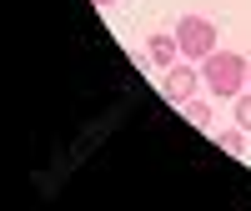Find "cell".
<instances>
[{"label":"cell","instance_id":"1","mask_svg":"<svg viewBox=\"0 0 251 211\" xmlns=\"http://www.w3.org/2000/svg\"><path fill=\"white\" fill-rule=\"evenodd\" d=\"M246 66H251L246 55H236V51H221V46H216L211 55L201 60V80H206V91H211V96L236 101V96L251 86V80H246Z\"/></svg>","mask_w":251,"mask_h":211},{"label":"cell","instance_id":"2","mask_svg":"<svg viewBox=\"0 0 251 211\" xmlns=\"http://www.w3.org/2000/svg\"><path fill=\"white\" fill-rule=\"evenodd\" d=\"M176 46H181V60H206L216 51V26L206 15H181L176 20Z\"/></svg>","mask_w":251,"mask_h":211},{"label":"cell","instance_id":"3","mask_svg":"<svg viewBox=\"0 0 251 211\" xmlns=\"http://www.w3.org/2000/svg\"><path fill=\"white\" fill-rule=\"evenodd\" d=\"M196 86H201V76H196L191 66H181V60H176V66L166 71V80H161V96L171 101V106H186V101L196 96Z\"/></svg>","mask_w":251,"mask_h":211},{"label":"cell","instance_id":"4","mask_svg":"<svg viewBox=\"0 0 251 211\" xmlns=\"http://www.w3.org/2000/svg\"><path fill=\"white\" fill-rule=\"evenodd\" d=\"M146 55H151V66L171 71V66H176V55H181V46H176V30H161V35H151V40H146Z\"/></svg>","mask_w":251,"mask_h":211},{"label":"cell","instance_id":"5","mask_svg":"<svg viewBox=\"0 0 251 211\" xmlns=\"http://www.w3.org/2000/svg\"><path fill=\"white\" fill-rule=\"evenodd\" d=\"M181 111H186V121H191L196 131H211V106H206V101H196V96H191Z\"/></svg>","mask_w":251,"mask_h":211},{"label":"cell","instance_id":"6","mask_svg":"<svg viewBox=\"0 0 251 211\" xmlns=\"http://www.w3.org/2000/svg\"><path fill=\"white\" fill-rule=\"evenodd\" d=\"M216 146H221L226 156H241V151H246V131H241V126H231V131L216 136Z\"/></svg>","mask_w":251,"mask_h":211},{"label":"cell","instance_id":"7","mask_svg":"<svg viewBox=\"0 0 251 211\" xmlns=\"http://www.w3.org/2000/svg\"><path fill=\"white\" fill-rule=\"evenodd\" d=\"M236 126H241V131H251V91L236 96Z\"/></svg>","mask_w":251,"mask_h":211},{"label":"cell","instance_id":"8","mask_svg":"<svg viewBox=\"0 0 251 211\" xmlns=\"http://www.w3.org/2000/svg\"><path fill=\"white\" fill-rule=\"evenodd\" d=\"M96 5H100V10H106V5H116V0H96Z\"/></svg>","mask_w":251,"mask_h":211},{"label":"cell","instance_id":"9","mask_svg":"<svg viewBox=\"0 0 251 211\" xmlns=\"http://www.w3.org/2000/svg\"><path fill=\"white\" fill-rule=\"evenodd\" d=\"M246 80H251V66H246Z\"/></svg>","mask_w":251,"mask_h":211}]
</instances>
